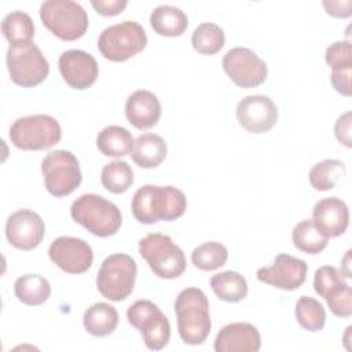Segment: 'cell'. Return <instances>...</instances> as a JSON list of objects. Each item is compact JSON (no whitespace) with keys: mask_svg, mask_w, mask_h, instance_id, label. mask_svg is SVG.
<instances>
[{"mask_svg":"<svg viewBox=\"0 0 352 352\" xmlns=\"http://www.w3.org/2000/svg\"><path fill=\"white\" fill-rule=\"evenodd\" d=\"M186 208L184 192L173 186L144 184L136 190L131 202L132 214L142 224L176 220L184 214Z\"/></svg>","mask_w":352,"mask_h":352,"instance_id":"6da1fadb","label":"cell"},{"mask_svg":"<svg viewBox=\"0 0 352 352\" xmlns=\"http://www.w3.org/2000/svg\"><path fill=\"white\" fill-rule=\"evenodd\" d=\"M177 330L183 342L202 344L210 333V314L206 294L198 287L183 289L175 301Z\"/></svg>","mask_w":352,"mask_h":352,"instance_id":"7a4b0ae2","label":"cell"},{"mask_svg":"<svg viewBox=\"0 0 352 352\" xmlns=\"http://www.w3.org/2000/svg\"><path fill=\"white\" fill-rule=\"evenodd\" d=\"M70 214L76 223L100 238L117 234L122 223L118 206L94 192L80 195L72 204Z\"/></svg>","mask_w":352,"mask_h":352,"instance_id":"3957f363","label":"cell"},{"mask_svg":"<svg viewBox=\"0 0 352 352\" xmlns=\"http://www.w3.org/2000/svg\"><path fill=\"white\" fill-rule=\"evenodd\" d=\"M40 18L44 26L63 41L82 37L89 21L87 11L73 0H47L40 6Z\"/></svg>","mask_w":352,"mask_h":352,"instance_id":"277c9868","label":"cell"},{"mask_svg":"<svg viewBox=\"0 0 352 352\" xmlns=\"http://www.w3.org/2000/svg\"><path fill=\"white\" fill-rule=\"evenodd\" d=\"M11 143L26 151L47 150L62 138L59 122L48 114H33L14 121L8 132Z\"/></svg>","mask_w":352,"mask_h":352,"instance_id":"5b68a950","label":"cell"},{"mask_svg":"<svg viewBox=\"0 0 352 352\" xmlns=\"http://www.w3.org/2000/svg\"><path fill=\"white\" fill-rule=\"evenodd\" d=\"M139 253L158 278L175 279L186 270L184 253L169 235L161 232L146 235L139 241Z\"/></svg>","mask_w":352,"mask_h":352,"instance_id":"8992f818","label":"cell"},{"mask_svg":"<svg viewBox=\"0 0 352 352\" xmlns=\"http://www.w3.org/2000/svg\"><path fill=\"white\" fill-rule=\"evenodd\" d=\"M147 36L143 26L135 21H124L102 30L98 50L111 62H125L146 48Z\"/></svg>","mask_w":352,"mask_h":352,"instance_id":"52a82bcc","label":"cell"},{"mask_svg":"<svg viewBox=\"0 0 352 352\" xmlns=\"http://www.w3.org/2000/svg\"><path fill=\"white\" fill-rule=\"evenodd\" d=\"M136 261L125 253L107 256L98 271L96 287L110 301H122L133 290L136 279Z\"/></svg>","mask_w":352,"mask_h":352,"instance_id":"ba28073f","label":"cell"},{"mask_svg":"<svg viewBox=\"0 0 352 352\" xmlns=\"http://www.w3.org/2000/svg\"><path fill=\"white\" fill-rule=\"evenodd\" d=\"M7 69L11 80L21 87H36L50 73L48 60L33 41L8 47Z\"/></svg>","mask_w":352,"mask_h":352,"instance_id":"9c48e42d","label":"cell"},{"mask_svg":"<svg viewBox=\"0 0 352 352\" xmlns=\"http://www.w3.org/2000/svg\"><path fill=\"white\" fill-rule=\"evenodd\" d=\"M41 172L45 190L58 198L72 194L82 179L78 160L67 150L48 153L41 161Z\"/></svg>","mask_w":352,"mask_h":352,"instance_id":"30bf717a","label":"cell"},{"mask_svg":"<svg viewBox=\"0 0 352 352\" xmlns=\"http://www.w3.org/2000/svg\"><path fill=\"white\" fill-rule=\"evenodd\" d=\"M126 319L131 326L140 331L148 349L160 351L168 345L170 338V323L153 301H135L126 311Z\"/></svg>","mask_w":352,"mask_h":352,"instance_id":"8fae6325","label":"cell"},{"mask_svg":"<svg viewBox=\"0 0 352 352\" xmlns=\"http://www.w3.org/2000/svg\"><path fill=\"white\" fill-rule=\"evenodd\" d=\"M223 69L235 85L253 88L263 84L268 74L267 63L252 50L235 47L223 58Z\"/></svg>","mask_w":352,"mask_h":352,"instance_id":"7c38bea8","label":"cell"},{"mask_svg":"<svg viewBox=\"0 0 352 352\" xmlns=\"http://www.w3.org/2000/svg\"><path fill=\"white\" fill-rule=\"evenodd\" d=\"M48 256L51 261L67 274H84L94 261L92 248L76 236H59L52 241Z\"/></svg>","mask_w":352,"mask_h":352,"instance_id":"4fadbf2b","label":"cell"},{"mask_svg":"<svg viewBox=\"0 0 352 352\" xmlns=\"http://www.w3.org/2000/svg\"><path fill=\"white\" fill-rule=\"evenodd\" d=\"M308 265L304 260L290 254H278L271 267L258 268L256 276L260 282L282 290H296L307 279Z\"/></svg>","mask_w":352,"mask_h":352,"instance_id":"5bb4252c","label":"cell"},{"mask_svg":"<svg viewBox=\"0 0 352 352\" xmlns=\"http://www.w3.org/2000/svg\"><path fill=\"white\" fill-rule=\"evenodd\" d=\"M45 234L44 220L30 209L11 213L6 223L7 241L16 249L32 250L37 248Z\"/></svg>","mask_w":352,"mask_h":352,"instance_id":"9a60e30c","label":"cell"},{"mask_svg":"<svg viewBox=\"0 0 352 352\" xmlns=\"http://www.w3.org/2000/svg\"><path fill=\"white\" fill-rule=\"evenodd\" d=\"M236 118L239 125L248 132L264 133L275 126L278 107L265 95H249L238 102Z\"/></svg>","mask_w":352,"mask_h":352,"instance_id":"2e32d148","label":"cell"},{"mask_svg":"<svg viewBox=\"0 0 352 352\" xmlns=\"http://www.w3.org/2000/svg\"><path fill=\"white\" fill-rule=\"evenodd\" d=\"M58 66L65 82L80 91L89 88L99 74L96 59L82 50L65 51L59 56Z\"/></svg>","mask_w":352,"mask_h":352,"instance_id":"e0dca14e","label":"cell"},{"mask_svg":"<svg viewBox=\"0 0 352 352\" xmlns=\"http://www.w3.org/2000/svg\"><path fill=\"white\" fill-rule=\"evenodd\" d=\"M312 221L326 238L342 235L349 224V209L337 197H327L318 201L312 210Z\"/></svg>","mask_w":352,"mask_h":352,"instance_id":"ac0fdd59","label":"cell"},{"mask_svg":"<svg viewBox=\"0 0 352 352\" xmlns=\"http://www.w3.org/2000/svg\"><path fill=\"white\" fill-rule=\"evenodd\" d=\"M260 346L261 337L257 327L246 322L226 324L214 340L216 352H257Z\"/></svg>","mask_w":352,"mask_h":352,"instance_id":"d6986e66","label":"cell"},{"mask_svg":"<svg viewBox=\"0 0 352 352\" xmlns=\"http://www.w3.org/2000/svg\"><path fill=\"white\" fill-rule=\"evenodd\" d=\"M125 117L138 129L153 128L161 117V103L151 91L138 89L126 99Z\"/></svg>","mask_w":352,"mask_h":352,"instance_id":"ffe728a7","label":"cell"},{"mask_svg":"<svg viewBox=\"0 0 352 352\" xmlns=\"http://www.w3.org/2000/svg\"><path fill=\"white\" fill-rule=\"evenodd\" d=\"M150 23L157 34L165 37H177L186 32L188 26V18L180 8L162 4L153 10L150 15Z\"/></svg>","mask_w":352,"mask_h":352,"instance_id":"44dd1931","label":"cell"},{"mask_svg":"<svg viewBox=\"0 0 352 352\" xmlns=\"http://www.w3.org/2000/svg\"><path fill=\"white\" fill-rule=\"evenodd\" d=\"M166 143L160 135L143 133L135 140V147L131 157L138 166L151 169L161 165L166 157Z\"/></svg>","mask_w":352,"mask_h":352,"instance_id":"7402d4cb","label":"cell"},{"mask_svg":"<svg viewBox=\"0 0 352 352\" xmlns=\"http://www.w3.org/2000/svg\"><path fill=\"white\" fill-rule=\"evenodd\" d=\"M96 146L106 157H124L133 151L135 140L131 132L120 125H109L96 136Z\"/></svg>","mask_w":352,"mask_h":352,"instance_id":"603a6c76","label":"cell"},{"mask_svg":"<svg viewBox=\"0 0 352 352\" xmlns=\"http://www.w3.org/2000/svg\"><path fill=\"white\" fill-rule=\"evenodd\" d=\"M82 323L91 336L104 337L116 330L118 324V312L107 302H95L84 312Z\"/></svg>","mask_w":352,"mask_h":352,"instance_id":"cb8c5ba5","label":"cell"},{"mask_svg":"<svg viewBox=\"0 0 352 352\" xmlns=\"http://www.w3.org/2000/svg\"><path fill=\"white\" fill-rule=\"evenodd\" d=\"M213 293L223 301L238 302L248 296V282L236 271H224L210 278Z\"/></svg>","mask_w":352,"mask_h":352,"instance_id":"d4e9b609","label":"cell"},{"mask_svg":"<svg viewBox=\"0 0 352 352\" xmlns=\"http://www.w3.org/2000/svg\"><path fill=\"white\" fill-rule=\"evenodd\" d=\"M14 293L16 298L26 305H40L48 300L51 286L44 276L26 274L15 280Z\"/></svg>","mask_w":352,"mask_h":352,"instance_id":"484cf974","label":"cell"},{"mask_svg":"<svg viewBox=\"0 0 352 352\" xmlns=\"http://www.w3.org/2000/svg\"><path fill=\"white\" fill-rule=\"evenodd\" d=\"M346 175L345 164L340 160H323L315 164L309 170V183L318 191H327Z\"/></svg>","mask_w":352,"mask_h":352,"instance_id":"4316f807","label":"cell"},{"mask_svg":"<svg viewBox=\"0 0 352 352\" xmlns=\"http://www.w3.org/2000/svg\"><path fill=\"white\" fill-rule=\"evenodd\" d=\"M1 32L10 45L30 43L34 36V25L29 14L23 11H11L3 18Z\"/></svg>","mask_w":352,"mask_h":352,"instance_id":"83f0119b","label":"cell"},{"mask_svg":"<svg viewBox=\"0 0 352 352\" xmlns=\"http://www.w3.org/2000/svg\"><path fill=\"white\" fill-rule=\"evenodd\" d=\"M294 246L308 254H316L326 249L327 239L314 224L312 220H302L297 223L292 232Z\"/></svg>","mask_w":352,"mask_h":352,"instance_id":"f1b7e54d","label":"cell"},{"mask_svg":"<svg viewBox=\"0 0 352 352\" xmlns=\"http://www.w3.org/2000/svg\"><path fill=\"white\" fill-rule=\"evenodd\" d=\"M226 41L223 29L213 22H204L195 28L191 36V44L195 51L204 55L217 54Z\"/></svg>","mask_w":352,"mask_h":352,"instance_id":"f546056e","label":"cell"},{"mask_svg":"<svg viewBox=\"0 0 352 352\" xmlns=\"http://www.w3.org/2000/svg\"><path fill=\"white\" fill-rule=\"evenodd\" d=\"M133 180V170L125 161L109 162L100 172V182L103 187L113 194L125 192L132 186Z\"/></svg>","mask_w":352,"mask_h":352,"instance_id":"4dcf8cb0","label":"cell"},{"mask_svg":"<svg viewBox=\"0 0 352 352\" xmlns=\"http://www.w3.org/2000/svg\"><path fill=\"white\" fill-rule=\"evenodd\" d=\"M294 314L298 324L308 331L315 333L324 327L326 311L323 305L312 297L301 296L296 302Z\"/></svg>","mask_w":352,"mask_h":352,"instance_id":"1f68e13d","label":"cell"},{"mask_svg":"<svg viewBox=\"0 0 352 352\" xmlns=\"http://www.w3.org/2000/svg\"><path fill=\"white\" fill-rule=\"evenodd\" d=\"M228 258L227 248L220 242H205L191 253L192 264L201 271H214L226 264Z\"/></svg>","mask_w":352,"mask_h":352,"instance_id":"d6a6232c","label":"cell"},{"mask_svg":"<svg viewBox=\"0 0 352 352\" xmlns=\"http://www.w3.org/2000/svg\"><path fill=\"white\" fill-rule=\"evenodd\" d=\"M344 283H346L345 276L333 265H323L318 268L314 276V289L323 298Z\"/></svg>","mask_w":352,"mask_h":352,"instance_id":"836d02e7","label":"cell"},{"mask_svg":"<svg viewBox=\"0 0 352 352\" xmlns=\"http://www.w3.org/2000/svg\"><path fill=\"white\" fill-rule=\"evenodd\" d=\"M324 300L336 316L349 318L352 315V289L348 283L336 287Z\"/></svg>","mask_w":352,"mask_h":352,"instance_id":"e575fe53","label":"cell"},{"mask_svg":"<svg viewBox=\"0 0 352 352\" xmlns=\"http://www.w3.org/2000/svg\"><path fill=\"white\" fill-rule=\"evenodd\" d=\"M326 63L331 70L352 69V47L349 41H336L330 44L324 55Z\"/></svg>","mask_w":352,"mask_h":352,"instance_id":"d590c367","label":"cell"},{"mask_svg":"<svg viewBox=\"0 0 352 352\" xmlns=\"http://www.w3.org/2000/svg\"><path fill=\"white\" fill-rule=\"evenodd\" d=\"M351 122H352V113L346 111L342 116H340L334 125L336 138L341 144L351 148Z\"/></svg>","mask_w":352,"mask_h":352,"instance_id":"8d00e7d4","label":"cell"},{"mask_svg":"<svg viewBox=\"0 0 352 352\" xmlns=\"http://www.w3.org/2000/svg\"><path fill=\"white\" fill-rule=\"evenodd\" d=\"M95 11L103 16L118 15L128 4L126 0H92L91 1Z\"/></svg>","mask_w":352,"mask_h":352,"instance_id":"74e56055","label":"cell"},{"mask_svg":"<svg viewBox=\"0 0 352 352\" xmlns=\"http://www.w3.org/2000/svg\"><path fill=\"white\" fill-rule=\"evenodd\" d=\"M351 74L352 69H345V70H333L331 72V84L334 89L344 95V96H351L352 94V87H351Z\"/></svg>","mask_w":352,"mask_h":352,"instance_id":"f35d334b","label":"cell"},{"mask_svg":"<svg viewBox=\"0 0 352 352\" xmlns=\"http://www.w3.org/2000/svg\"><path fill=\"white\" fill-rule=\"evenodd\" d=\"M326 12L336 18H348L352 14V1L344 0V1H323L322 3Z\"/></svg>","mask_w":352,"mask_h":352,"instance_id":"ab89813d","label":"cell"},{"mask_svg":"<svg viewBox=\"0 0 352 352\" xmlns=\"http://www.w3.org/2000/svg\"><path fill=\"white\" fill-rule=\"evenodd\" d=\"M349 257H351V250H348L346 252V254H345V257H344V260H342V268H341V274L345 276V278H351L352 275H351V270H349Z\"/></svg>","mask_w":352,"mask_h":352,"instance_id":"60d3db41","label":"cell"}]
</instances>
